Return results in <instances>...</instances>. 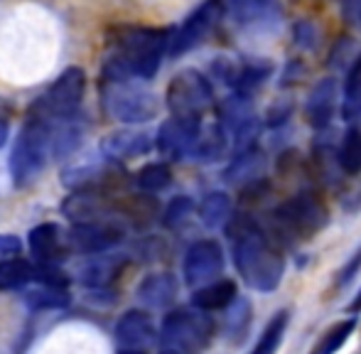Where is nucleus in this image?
I'll list each match as a JSON object with an SVG mask.
<instances>
[{
	"label": "nucleus",
	"instance_id": "nucleus-1",
	"mask_svg": "<svg viewBox=\"0 0 361 354\" xmlns=\"http://www.w3.org/2000/svg\"><path fill=\"white\" fill-rule=\"evenodd\" d=\"M170 30L118 25L109 32L111 54L104 62V82L152 79L160 69L162 54L170 49Z\"/></svg>",
	"mask_w": 361,
	"mask_h": 354
},
{
	"label": "nucleus",
	"instance_id": "nucleus-2",
	"mask_svg": "<svg viewBox=\"0 0 361 354\" xmlns=\"http://www.w3.org/2000/svg\"><path fill=\"white\" fill-rule=\"evenodd\" d=\"M231 239L233 264L241 278L256 291H276L283 281L286 261L283 254L273 246V241L261 231V226L248 216H231L226 224Z\"/></svg>",
	"mask_w": 361,
	"mask_h": 354
},
{
	"label": "nucleus",
	"instance_id": "nucleus-3",
	"mask_svg": "<svg viewBox=\"0 0 361 354\" xmlns=\"http://www.w3.org/2000/svg\"><path fill=\"white\" fill-rule=\"evenodd\" d=\"M52 158V128L49 121H39L30 116L18 130L13 153H10V175L15 187L32 185Z\"/></svg>",
	"mask_w": 361,
	"mask_h": 354
},
{
	"label": "nucleus",
	"instance_id": "nucleus-4",
	"mask_svg": "<svg viewBox=\"0 0 361 354\" xmlns=\"http://www.w3.org/2000/svg\"><path fill=\"white\" fill-rule=\"evenodd\" d=\"M101 104L109 118H116L121 123H145L157 116V99L152 91L143 89L130 82H104L101 89Z\"/></svg>",
	"mask_w": 361,
	"mask_h": 354
},
{
	"label": "nucleus",
	"instance_id": "nucleus-5",
	"mask_svg": "<svg viewBox=\"0 0 361 354\" xmlns=\"http://www.w3.org/2000/svg\"><path fill=\"white\" fill-rule=\"evenodd\" d=\"M86 91V74L79 67H69L44 89L39 99H35L30 116L39 121H59L69 118L81 106Z\"/></svg>",
	"mask_w": 361,
	"mask_h": 354
},
{
	"label": "nucleus",
	"instance_id": "nucleus-6",
	"mask_svg": "<svg viewBox=\"0 0 361 354\" xmlns=\"http://www.w3.org/2000/svg\"><path fill=\"white\" fill-rule=\"evenodd\" d=\"M167 109L177 118L200 121L214 104V89L209 79L197 69H182L167 84Z\"/></svg>",
	"mask_w": 361,
	"mask_h": 354
},
{
	"label": "nucleus",
	"instance_id": "nucleus-7",
	"mask_svg": "<svg viewBox=\"0 0 361 354\" xmlns=\"http://www.w3.org/2000/svg\"><path fill=\"white\" fill-rule=\"evenodd\" d=\"M273 219L278 221L286 234L298 236V239H310L312 234H317L319 229H324L327 224V209L324 205L310 192L295 195L290 200L281 202L273 212Z\"/></svg>",
	"mask_w": 361,
	"mask_h": 354
},
{
	"label": "nucleus",
	"instance_id": "nucleus-8",
	"mask_svg": "<svg viewBox=\"0 0 361 354\" xmlns=\"http://www.w3.org/2000/svg\"><path fill=\"white\" fill-rule=\"evenodd\" d=\"M212 322L207 315L190 310H175L162 320L160 340L165 347H177V350H200L209 342Z\"/></svg>",
	"mask_w": 361,
	"mask_h": 354
},
{
	"label": "nucleus",
	"instance_id": "nucleus-9",
	"mask_svg": "<svg viewBox=\"0 0 361 354\" xmlns=\"http://www.w3.org/2000/svg\"><path fill=\"white\" fill-rule=\"evenodd\" d=\"M221 10L224 8L219 0H204V3L180 25V30L170 37V49H167L170 57H182V54H187L190 49L200 47V44L209 37L214 25L219 23Z\"/></svg>",
	"mask_w": 361,
	"mask_h": 354
},
{
	"label": "nucleus",
	"instance_id": "nucleus-10",
	"mask_svg": "<svg viewBox=\"0 0 361 354\" xmlns=\"http://www.w3.org/2000/svg\"><path fill=\"white\" fill-rule=\"evenodd\" d=\"M121 241H123V229L114 219L74 221L69 231V249H74L76 254H106Z\"/></svg>",
	"mask_w": 361,
	"mask_h": 354
},
{
	"label": "nucleus",
	"instance_id": "nucleus-11",
	"mask_svg": "<svg viewBox=\"0 0 361 354\" xmlns=\"http://www.w3.org/2000/svg\"><path fill=\"white\" fill-rule=\"evenodd\" d=\"M224 271V251L214 239H200L185 254V281L187 286L200 288L212 283Z\"/></svg>",
	"mask_w": 361,
	"mask_h": 354
},
{
	"label": "nucleus",
	"instance_id": "nucleus-12",
	"mask_svg": "<svg viewBox=\"0 0 361 354\" xmlns=\"http://www.w3.org/2000/svg\"><path fill=\"white\" fill-rule=\"evenodd\" d=\"M202 123L192 118H177L172 116L170 121L160 126L157 130V150L170 160H182V158H195L197 140H200Z\"/></svg>",
	"mask_w": 361,
	"mask_h": 354
},
{
	"label": "nucleus",
	"instance_id": "nucleus-13",
	"mask_svg": "<svg viewBox=\"0 0 361 354\" xmlns=\"http://www.w3.org/2000/svg\"><path fill=\"white\" fill-rule=\"evenodd\" d=\"M116 173H118L116 160H109L101 153L99 158H86L76 165H69L62 173V182L72 192H101V187L116 180Z\"/></svg>",
	"mask_w": 361,
	"mask_h": 354
},
{
	"label": "nucleus",
	"instance_id": "nucleus-14",
	"mask_svg": "<svg viewBox=\"0 0 361 354\" xmlns=\"http://www.w3.org/2000/svg\"><path fill=\"white\" fill-rule=\"evenodd\" d=\"M116 342L121 350L128 352H145L155 342V325L145 310H128L116 322Z\"/></svg>",
	"mask_w": 361,
	"mask_h": 354
},
{
	"label": "nucleus",
	"instance_id": "nucleus-15",
	"mask_svg": "<svg viewBox=\"0 0 361 354\" xmlns=\"http://www.w3.org/2000/svg\"><path fill=\"white\" fill-rule=\"evenodd\" d=\"M27 241L35 261H39V264H57V261L67 259L69 254V236H64L59 224H54V221H44V224L30 229Z\"/></svg>",
	"mask_w": 361,
	"mask_h": 354
},
{
	"label": "nucleus",
	"instance_id": "nucleus-16",
	"mask_svg": "<svg viewBox=\"0 0 361 354\" xmlns=\"http://www.w3.org/2000/svg\"><path fill=\"white\" fill-rule=\"evenodd\" d=\"M152 148V135L145 130H135V128H123L116 130V133L106 135L101 140V153L109 160H130V158H140V155L150 153Z\"/></svg>",
	"mask_w": 361,
	"mask_h": 354
},
{
	"label": "nucleus",
	"instance_id": "nucleus-17",
	"mask_svg": "<svg viewBox=\"0 0 361 354\" xmlns=\"http://www.w3.org/2000/svg\"><path fill=\"white\" fill-rule=\"evenodd\" d=\"M337 101H339V87L334 79H322L312 87L305 104V116H307L312 128H329L334 114H337Z\"/></svg>",
	"mask_w": 361,
	"mask_h": 354
},
{
	"label": "nucleus",
	"instance_id": "nucleus-18",
	"mask_svg": "<svg viewBox=\"0 0 361 354\" xmlns=\"http://www.w3.org/2000/svg\"><path fill=\"white\" fill-rule=\"evenodd\" d=\"M126 266V256H99L94 254L79 268V283L91 291H106L118 278Z\"/></svg>",
	"mask_w": 361,
	"mask_h": 354
},
{
	"label": "nucleus",
	"instance_id": "nucleus-19",
	"mask_svg": "<svg viewBox=\"0 0 361 354\" xmlns=\"http://www.w3.org/2000/svg\"><path fill=\"white\" fill-rule=\"evenodd\" d=\"M226 13L241 28H263L276 23V0H226Z\"/></svg>",
	"mask_w": 361,
	"mask_h": 354
},
{
	"label": "nucleus",
	"instance_id": "nucleus-20",
	"mask_svg": "<svg viewBox=\"0 0 361 354\" xmlns=\"http://www.w3.org/2000/svg\"><path fill=\"white\" fill-rule=\"evenodd\" d=\"M138 300L147 307H167L177 295V281L172 273H150L140 281L138 291H135Z\"/></svg>",
	"mask_w": 361,
	"mask_h": 354
},
{
	"label": "nucleus",
	"instance_id": "nucleus-21",
	"mask_svg": "<svg viewBox=\"0 0 361 354\" xmlns=\"http://www.w3.org/2000/svg\"><path fill=\"white\" fill-rule=\"evenodd\" d=\"M236 300V283L233 281H212L207 286L197 288L192 295V305L202 312L224 310Z\"/></svg>",
	"mask_w": 361,
	"mask_h": 354
},
{
	"label": "nucleus",
	"instance_id": "nucleus-22",
	"mask_svg": "<svg viewBox=\"0 0 361 354\" xmlns=\"http://www.w3.org/2000/svg\"><path fill=\"white\" fill-rule=\"evenodd\" d=\"M273 74V64L268 59H243L238 62L236 79H233V91L251 96L258 87H263L268 77Z\"/></svg>",
	"mask_w": 361,
	"mask_h": 354
},
{
	"label": "nucleus",
	"instance_id": "nucleus-23",
	"mask_svg": "<svg viewBox=\"0 0 361 354\" xmlns=\"http://www.w3.org/2000/svg\"><path fill=\"white\" fill-rule=\"evenodd\" d=\"M261 173H263V155L256 148H246V150H238L233 163L228 165L226 180L246 187L251 182L261 180Z\"/></svg>",
	"mask_w": 361,
	"mask_h": 354
},
{
	"label": "nucleus",
	"instance_id": "nucleus-24",
	"mask_svg": "<svg viewBox=\"0 0 361 354\" xmlns=\"http://www.w3.org/2000/svg\"><path fill=\"white\" fill-rule=\"evenodd\" d=\"M72 303L67 288H54V286H42L25 293V305L30 310H64Z\"/></svg>",
	"mask_w": 361,
	"mask_h": 354
},
{
	"label": "nucleus",
	"instance_id": "nucleus-25",
	"mask_svg": "<svg viewBox=\"0 0 361 354\" xmlns=\"http://www.w3.org/2000/svg\"><path fill=\"white\" fill-rule=\"evenodd\" d=\"M200 219L209 229H219L231 221V200L224 192H209L200 205Z\"/></svg>",
	"mask_w": 361,
	"mask_h": 354
},
{
	"label": "nucleus",
	"instance_id": "nucleus-26",
	"mask_svg": "<svg viewBox=\"0 0 361 354\" xmlns=\"http://www.w3.org/2000/svg\"><path fill=\"white\" fill-rule=\"evenodd\" d=\"M224 153H226V128L221 123L202 128L195 148V158L204 160V163H214Z\"/></svg>",
	"mask_w": 361,
	"mask_h": 354
},
{
	"label": "nucleus",
	"instance_id": "nucleus-27",
	"mask_svg": "<svg viewBox=\"0 0 361 354\" xmlns=\"http://www.w3.org/2000/svg\"><path fill=\"white\" fill-rule=\"evenodd\" d=\"M35 268L37 264H30V261L20 259V256H10V259L0 261V288H23L27 283L35 281Z\"/></svg>",
	"mask_w": 361,
	"mask_h": 354
},
{
	"label": "nucleus",
	"instance_id": "nucleus-28",
	"mask_svg": "<svg viewBox=\"0 0 361 354\" xmlns=\"http://www.w3.org/2000/svg\"><path fill=\"white\" fill-rule=\"evenodd\" d=\"M361 114V54L354 57L352 67L344 79V101H342V116L347 121H354Z\"/></svg>",
	"mask_w": 361,
	"mask_h": 354
},
{
	"label": "nucleus",
	"instance_id": "nucleus-29",
	"mask_svg": "<svg viewBox=\"0 0 361 354\" xmlns=\"http://www.w3.org/2000/svg\"><path fill=\"white\" fill-rule=\"evenodd\" d=\"M337 163L339 168L347 175H359L361 173V130L359 128H349L342 138L337 153Z\"/></svg>",
	"mask_w": 361,
	"mask_h": 354
},
{
	"label": "nucleus",
	"instance_id": "nucleus-30",
	"mask_svg": "<svg viewBox=\"0 0 361 354\" xmlns=\"http://www.w3.org/2000/svg\"><path fill=\"white\" fill-rule=\"evenodd\" d=\"M170 182H172V170L165 163H150L143 170H138V175H135V185L143 192H150V195L170 187Z\"/></svg>",
	"mask_w": 361,
	"mask_h": 354
},
{
	"label": "nucleus",
	"instance_id": "nucleus-31",
	"mask_svg": "<svg viewBox=\"0 0 361 354\" xmlns=\"http://www.w3.org/2000/svg\"><path fill=\"white\" fill-rule=\"evenodd\" d=\"M286 327H288V312L283 310L266 325L261 340L256 342V347L251 350V354H276L278 345H281V340H283V332H286Z\"/></svg>",
	"mask_w": 361,
	"mask_h": 354
},
{
	"label": "nucleus",
	"instance_id": "nucleus-32",
	"mask_svg": "<svg viewBox=\"0 0 361 354\" xmlns=\"http://www.w3.org/2000/svg\"><path fill=\"white\" fill-rule=\"evenodd\" d=\"M354 332V320H342L334 327H329L322 335V340L314 345L312 354H337L344 347V342L349 340V335Z\"/></svg>",
	"mask_w": 361,
	"mask_h": 354
},
{
	"label": "nucleus",
	"instance_id": "nucleus-33",
	"mask_svg": "<svg viewBox=\"0 0 361 354\" xmlns=\"http://www.w3.org/2000/svg\"><path fill=\"white\" fill-rule=\"evenodd\" d=\"M192 209H195V202H192L190 197L187 195L175 197V200L167 205L165 214H162V224H165L167 229H177V226H182L190 219Z\"/></svg>",
	"mask_w": 361,
	"mask_h": 354
},
{
	"label": "nucleus",
	"instance_id": "nucleus-34",
	"mask_svg": "<svg viewBox=\"0 0 361 354\" xmlns=\"http://www.w3.org/2000/svg\"><path fill=\"white\" fill-rule=\"evenodd\" d=\"M35 283H42V286H54V288H67L69 276L54 264H39L35 268Z\"/></svg>",
	"mask_w": 361,
	"mask_h": 354
},
{
	"label": "nucleus",
	"instance_id": "nucleus-35",
	"mask_svg": "<svg viewBox=\"0 0 361 354\" xmlns=\"http://www.w3.org/2000/svg\"><path fill=\"white\" fill-rule=\"evenodd\" d=\"M293 35H295V42L300 44V47L310 49L314 47V39H317V30L312 28V25L307 23V20H298L293 28Z\"/></svg>",
	"mask_w": 361,
	"mask_h": 354
},
{
	"label": "nucleus",
	"instance_id": "nucleus-36",
	"mask_svg": "<svg viewBox=\"0 0 361 354\" xmlns=\"http://www.w3.org/2000/svg\"><path fill=\"white\" fill-rule=\"evenodd\" d=\"M23 244H20L18 236L13 234H0V259H10V256H18Z\"/></svg>",
	"mask_w": 361,
	"mask_h": 354
},
{
	"label": "nucleus",
	"instance_id": "nucleus-37",
	"mask_svg": "<svg viewBox=\"0 0 361 354\" xmlns=\"http://www.w3.org/2000/svg\"><path fill=\"white\" fill-rule=\"evenodd\" d=\"M359 266H361V249L357 251V254H354V259L349 261L347 268H344V271H342V278H339V283H347V281H352V278H354V273L359 271Z\"/></svg>",
	"mask_w": 361,
	"mask_h": 354
},
{
	"label": "nucleus",
	"instance_id": "nucleus-38",
	"mask_svg": "<svg viewBox=\"0 0 361 354\" xmlns=\"http://www.w3.org/2000/svg\"><path fill=\"white\" fill-rule=\"evenodd\" d=\"M288 116H290V106L288 104L283 106V109H281V106H276V109H271V114H268V123H271V126L286 123Z\"/></svg>",
	"mask_w": 361,
	"mask_h": 354
},
{
	"label": "nucleus",
	"instance_id": "nucleus-39",
	"mask_svg": "<svg viewBox=\"0 0 361 354\" xmlns=\"http://www.w3.org/2000/svg\"><path fill=\"white\" fill-rule=\"evenodd\" d=\"M8 133H10L8 123H5V121L0 118V148H3V145H5V140H8Z\"/></svg>",
	"mask_w": 361,
	"mask_h": 354
},
{
	"label": "nucleus",
	"instance_id": "nucleus-40",
	"mask_svg": "<svg viewBox=\"0 0 361 354\" xmlns=\"http://www.w3.org/2000/svg\"><path fill=\"white\" fill-rule=\"evenodd\" d=\"M160 354H195V352H190V350H177V347H165Z\"/></svg>",
	"mask_w": 361,
	"mask_h": 354
},
{
	"label": "nucleus",
	"instance_id": "nucleus-41",
	"mask_svg": "<svg viewBox=\"0 0 361 354\" xmlns=\"http://www.w3.org/2000/svg\"><path fill=\"white\" fill-rule=\"evenodd\" d=\"M349 312H361V293L352 300V305H349Z\"/></svg>",
	"mask_w": 361,
	"mask_h": 354
},
{
	"label": "nucleus",
	"instance_id": "nucleus-42",
	"mask_svg": "<svg viewBox=\"0 0 361 354\" xmlns=\"http://www.w3.org/2000/svg\"><path fill=\"white\" fill-rule=\"evenodd\" d=\"M121 354H143V352H128V350H123Z\"/></svg>",
	"mask_w": 361,
	"mask_h": 354
},
{
	"label": "nucleus",
	"instance_id": "nucleus-43",
	"mask_svg": "<svg viewBox=\"0 0 361 354\" xmlns=\"http://www.w3.org/2000/svg\"><path fill=\"white\" fill-rule=\"evenodd\" d=\"M342 3H344V0H342Z\"/></svg>",
	"mask_w": 361,
	"mask_h": 354
}]
</instances>
